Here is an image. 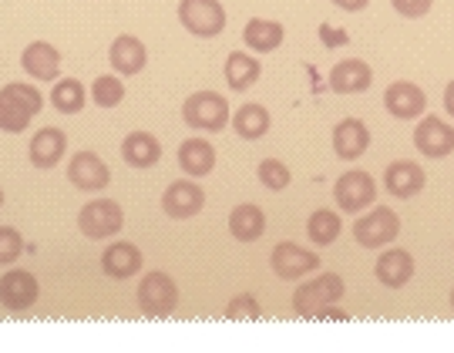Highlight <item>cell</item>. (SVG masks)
I'll list each match as a JSON object with an SVG mask.
<instances>
[{"label": "cell", "mask_w": 454, "mask_h": 353, "mask_svg": "<svg viewBox=\"0 0 454 353\" xmlns=\"http://www.w3.org/2000/svg\"><path fill=\"white\" fill-rule=\"evenodd\" d=\"M41 108H44V98L34 84H24V81L4 84L0 88V131L20 135Z\"/></svg>", "instance_id": "6da1fadb"}, {"label": "cell", "mask_w": 454, "mask_h": 353, "mask_svg": "<svg viewBox=\"0 0 454 353\" xmlns=\"http://www.w3.org/2000/svg\"><path fill=\"white\" fill-rule=\"evenodd\" d=\"M343 279L337 273H324L309 283H300L293 293V310L296 317H320L326 306H333L343 296Z\"/></svg>", "instance_id": "7a4b0ae2"}, {"label": "cell", "mask_w": 454, "mask_h": 353, "mask_svg": "<svg viewBox=\"0 0 454 353\" xmlns=\"http://www.w3.org/2000/svg\"><path fill=\"white\" fill-rule=\"evenodd\" d=\"M182 118L192 131H223L229 125V101L215 91H195L185 98Z\"/></svg>", "instance_id": "3957f363"}, {"label": "cell", "mask_w": 454, "mask_h": 353, "mask_svg": "<svg viewBox=\"0 0 454 353\" xmlns=\"http://www.w3.org/2000/svg\"><path fill=\"white\" fill-rule=\"evenodd\" d=\"M179 306V286L162 270H152L138 283V310L145 317H172Z\"/></svg>", "instance_id": "277c9868"}, {"label": "cell", "mask_w": 454, "mask_h": 353, "mask_svg": "<svg viewBox=\"0 0 454 353\" xmlns=\"http://www.w3.org/2000/svg\"><path fill=\"white\" fill-rule=\"evenodd\" d=\"M179 24L192 37L212 41L226 31V11L219 0H179Z\"/></svg>", "instance_id": "5b68a950"}, {"label": "cell", "mask_w": 454, "mask_h": 353, "mask_svg": "<svg viewBox=\"0 0 454 353\" xmlns=\"http://www.w3.org/2000/svg\"><path fill=\"white\" fill-rule=\"evenodd\" d=\"M401 236V219L390 206H373L367 216H360L354 223V239L364 249H384Z\"/></svg>", "instance_id": "8992f818"}, {"label": "cell", "mask_w": 454, "mask_h": 353, "mask_svg": "<svg viewBox=\"0 0 454 353\" xmlns=\"http://www.w3.org/2000/svg\"><path fill=\"white\" fill-rule=\"evenodd\" d=\"M121 225H125V212L114 199H95L78 212V229L88 239H112Z\"/></svg>", "instance_id": "52a82bcc"}, {"label": "cell", "mask_w": 454, "mask_h": 353, "mask_svg": "<svg viewBox=\"0 0 454 353\" xmlns=\"http://www.w3.org/2000/svg\"><path fill=\"white\" fill-rule=\"evenodd\" d=\"M333 199H337V206L340 212H350V216H357V212L371 209L373 202H377V185H373V178L367 172H347V176L337 178V185H333Z\"/></svg>", "instance_id": "ba28073f"}, {"label": "cell", "mask_w": 454, "mask_h": 353, "mask_svg": "<svg viewBox=\"0 0 454 353\" xmlns=\"http://www.w3.org/2000/svg\"><path fill=\"white\" fill-rule=\"evenodd\" d=\"M37 296H41V283L27 270H7L0 276V306L4 310L24 313V310H31L37 303Z\"/></svg>", "instance_id": "9c48e42d"}, {"label": "cell", "mask_w": 454, "mask_h": 353, "mask_svg": "<svg viewBox=\"0 0 454 353\" xmlns=\"http://www.w3.org/2000/svg\"><path fill=\"white\" fill-rule=\"evenodd\" d=\"M162 209L168 219H179V223L192 219V216L206 209V192H202V185L195 178H179L162 192Z\"/></svg>", "instance_id": "30bf717a"}, {"label": "cell", "mask_w": 454, "mask_h": 353, "mask_svg": "<svg viewBox=\"0 0 454 353\" xmlns=\"http://www.w3.org/2000/svg\"><path fill=\"white\" fill-rule=\"evenodd\" d=\"M270 266H273V273L279 279L293 283V279H303L307 273L320 270V256H313L300 242H279L273 253H270Z\"/></svg>", "instance_id": "8fae6325"}, {"label": "cell", "mask_w": 454, "mask_h": 353, "mask_svg": "<svg viewBox=\"0 0 454 353\" xmlns=\"http://www.w3.org/2000/svg\"><path fill=\"white\" fill-rule=\"evenodd\" d=\"M67 182L74 185V189H82V192H101V189H108V182H112V172H108V165L98 159L95 152H74L71 161H67Z\"/></svg>", "instance_id": "7c38bea8"}, {"label": "cell", "mask_w": 454, "mask_h": 353, "mask_svg": "<svg viewBox=\"0 0 454 353\" xmlns=\"http://www.w3.org/2000/svg\"><path fill=\"white\" fill-rule=\"evenodd\" d=\"M414 145H418V152L424 159H448L454 152V129L438 114H427V118L418 122Z\"/></svg>", "instance_id": "4fadbf2b"}, {"label": "cell", "mask_w": 454, "mask_h": 353, "mask_svg": "<svg viewBox=\"0 0 454 353\" xmlns=\"http://www.w3.org/2000/svg\"><path fill=\"white\" fill-rule=\"evenodd\" d=\"M145 259H142V249L135 242H112L105 253H101V273L108 279H131V276L142 273Z\"/></svg>", "instance_id": "5bb4252c"}, {"label": "cell", "mask_w": 454, "mask_h": 353, "mask_svg": "<svg viewBox=\"0 0 454 353\" xmlns=\"http://www.w3.org/2000/svg\"><path fill=\"white\" fill-rule=\"evenodd\" d=\"M108 65H112L114 75L131 78V75H138L148 65V48L135 34H118L112 41V48H108Z\"/></svg>", "instance_id": "9a60e30c"}, {"label": "cell", "mask_w": 454, "mask_h": 353, "mask_svg": "<svg viewBox=\"0 0 454 353\" xmlns=\"http://www.w3.org/2000/svg\"><path fill=\"white\" fill-rule=\"evenodd\" d=\"M384 108H387L394 118L411 122V118L424 114V108H427V95H424L418 84H411V81H394L387 91H384Z\"/></svg>", "instance_id": "2e32d148"}, {"label": "cell", "mask_w": 454, "mask_h": 353, "mask_svg": "<svg viewBox=\"0 0 454 353\" xmlns=\"http://www.w3.org/2000/svg\"><path fill=\"white\" fill-rule=\"evenodd\" d=\"M20 67L34 81H58V75H61V54L48 41H31L24 48V54H20Z\"/></svg>", "instance_id": "e0dca14e"}, {"label": "cell", "mask_w": 454, "mask_h": 353, "mask_svg": "<svg viewBox=\"0 0 454 353\" xmlns=\"http://www.w3.org/2000/svg\"><path fill=\"white\" fill-rule=\"evenodd\" d=\"M67 152V135L61 129H41L27 145V155H31V165L41 169V172H51L58 161L65 159Z\"/></svg>", "instance_id": "ac0fdd59"}, {"label": "cell", "mask_w": 454, "mask_h": 353, "mask_svg": "<svg viewBox=\"0 0 454 353\" xmlns=\"http://www.w3.org/2000/svg\"><path fill=\"white\" fill-rule=\"evenodd\" d=\"M424 182H427L424 169L418 161H407V159L390 161L387 172H384V185H387V192L394 199H414L424 189Z\"/></svg>", "instance_id": "d6986e66"}, {"label": "cell", "mask_w": 454, "mask_h": 353, "mask_svg": "<svg viewBox=\"0 0 454 353\" xmlns=\"http://www.w3.org/2000/svg\"><path fill=\"white\" fill-rule=\"evenodd\" d=\"M367 148H371V131H367V125L360 118H343L340 125L333 129V152H337V159L354 161Z\"/></svg>", "instance_id": "ffe728a7"}, {"label": "cell", "mask_w": 454, "mask_h": 353, "mask_svg": "<svg viewBox=\"0 0 454 353\" xmlns=\"http://www.w3.org/2000/svg\"><path fill=\"white\" fill-rule=\"evenodd\" d=\"M373 84V67L367 61H357V58H350V61H340V65L330 71V88L337 91V95H360V91H367Z\"/></svg>", "instance_id": "44dd1931"}, {"label": "cell", "mask_w": 454, "mask_h": 353, "mask_svg": "<svg viewBox=\"0 0 454 353\" xmlns=\"http://www.w3.org/2000/svg\"><path fill=\"white\" fill-rule=\"evenodd\" d=\"M377 279L387 289H401L411 283L414 276V256L407 249H387L384 256H377V266H373Z\"/></svg>", "instance_id": "7402d4cb"}, {"label": "cell", "mask_w": 454, "mask_h": 353, "mask_svg": "<svg viewBox=\"0 0 454 353\" xmlns=\"http://www.w3.org/2000/svg\"><path fill=\"white\" fill-rule=\"evenodd\" d=\"M121 159L129 169H152V165H159L162 159V145L155 135H148V131H131L125 135V142H121Z\"/></svg>", "instance_id": "603a6c76"}, {"label": "cell", "mask_w": 454, "mask_h": 353, "mask_svg": "<svg viewBox=\"0 0 454 353\" xmlns=\"http://www.w3.org/2000/svg\"><path fill=\"white\" fill-rule=\"evenodd\" d=\"M266 232V216L260 206L253 202H239L236 209L229 212V236L236 242H256Z\"/></svg>", "instance_id": "cb8c5ba5"}, {"label": "cell", "mask_w": 454, "mask_h": 353, "mask_svg": "<svg viewBox=\"0 0 454 353\" xmlns=\"http://www.w3.org/2000/svg\"><path fill=\"white\" fill-rule=\"evenodd\" d=\"M179 169L189 178H206L215 169V148L206 138H185L179 145Z\"/></svg>", "instance_id": "d4e9b609"}, {"label": "cell", "mask_w": 454, "mask_h": 353, "mask_svg": "<svg viewBox=\"0 0 454 353\" xmlns=\"http://www.w3.org/2000/svg\"><path fill=\"white\" fill-rule=\"evenodd\" d=\"M283 24L279 20H266V17H253L249 24L243 27V41L249 51H256V54H273L279 44H283Z\"/></svg>", "instance_id": "484cf974"}, {"label": "cell", "mask_w": 454, "mask_h": 353, "mask_svg": "<svg viewBox=\"0 0 454 353\" xmlns=\"http://www.w3.org/2000/svg\"><path fill=\"white\" fill-rule=\"evenodd\" d=\"M226 84L232 91H249L262 75V65L253 58V54H246V51H232L226 58Z\"/></svg>", "instance_id": "4316f807"}, {"label": "cell", "mask_w": 454, "mask_h": 353, "mask_svg": "<svg viewBox=\"0 0 454 353\" xmlns=\"http://www.w3.org/2000/svg\"><path fill=\"white\" fill-rule=\"evenodd\" d=\"M232 131L243 142H260L262 135L270 131V112L262 105H243L239 112L232 114Z\"/></svg>", "instance_id": "83f0119b"}, {"label": "cell", "mask_w": 454, "mask_h": 353, "mask_svg": "<svg viewBox=\"0 0 454 353\" xmlns=\"http://www.w3.org/2000/svg\"><path fill=\"white\" fill-rule=\"evenodd\" d=\"M51 105L61 114H78L88 105V88L78 78H58L51 91Z\"/></svg>", "instance_id": "f1b7e54d"}, {"label": "cell", "mask_w": 454, "mask_h": 353, "mask_svg": "<svg viewBox=\"0 0 454 353\" xmlns=\"http://www.w3.org/2000/svg\"><path fill=\"white\" fill-rule=\"evenodd\" d=\"M340 229H343V223L333 209H317L307 219V236L313 246H333L337 236H340Z\"/></svg>", "instance_id": "f546056e"}, {"label": "cell", "mask_w": 454, "mask_h": 353, "mask_svg": "<svg viewBox=\"0 0 454 353\" xmlns=\"http://www.w3.org/2000/svg\"><path fill=\"white\" fill-rule=\"evenodd\" d=\"M98 108H118L125 101V84H121V75H98L95 84H91V95Z\"/></svg>", "instance_id": "4dcf8cb0"}, {"label": "cell", "mask_w": 454, "mask_h": 353, "mask_svg": "<svg viewBox=\"0 0 454 353\" xmlns=\"http://www.w3.org/2000/svg\"><path fill=\"white\" fill-rule=\"evenodd\" d=\"M256 176H260L262 189H270V192H283L286 185H290V169L283 165L279 159H262L260 169H256Z\"/></svg>", "instance_id": "1f68e13d"}, {"label": "cell", "mask_w": 454, "mask_h": 353, "mask_svg": "<svg viewBox=\"0 0 454 353\" xmlns=\"http://www.w3.org/2000/svg\"><path fill=\"white\" fill-rule=\"evenodd\" d=\"M24 253V239L14 225H0V266H11Z\"/></svg>", "instance_id": "d6a6232c"}, {"label": "cell", "mask_w": 454, "mask_h": 353, "mask_svg": "<svg viewBox=\"0 0 454 353\" xmlns=\"http://www.w3.org/2000/svg\"><path fill=\"white\" fill-rule=\"evenodd\" d=\"M226 317L229 320H256V317H260V300H256L253 293H243V296L229 300Z\"/></svg>", "instance_id": "836d02e7"}, {"label": "cell", "mask_w": 454, "mask_h": 353, "mask_svg": "<svg viewBox=\"0 0 454 353\" xmlns=\"http://www.w3.org/2000/svg\"><path fill=\"white\" fill-rule=\"evenodd\" d=\"M390 4H394V11L401 17H424L431 11L434 0H390Z\"/></svg>", "instance_id": "e575fe53"}, {"label": "cell", "mask_w": 454, "mask_h": 353, "mask_svg": "<svg viewBox=\"0 0 454 353\" xmlns=\"http://www.w3.org/2000/svg\"><path fill=\"white\" fill-rule=\"evenodd\" d=\"M330 4H337V7L347 11V14H357V11H364L371 0H330Z\"/></svg>", "instance_id": "d590c367"}, {"label": "cell", "mask_w": 454, "mask_h": 353, "mask_svg": "<svg viewBox=\"0 0 454 353\" xmlns=\"http://www.w3.org/2000/svg\"><path fill=\"white\" fill-rule=\"evenodd\" d=\"M444 112L454 118V81L448 84V88H444Z\"/></svg>", "instance_id": "8d00e7d4"}, {"label": "cell", "mask_w": 454, "mask_h": 353, "mask_svg": "<svg viewBox=\"0 0 454 353\" xmlns=\"http://www.w3.org/2000/svg\"><path fill=\"white\" fill-rule=\"evenodd\" d=\"M451 310H454V289H451Z\"/></svg>", "instance_id": "74e56055"}, {"label": "cell", "mask_w": 454, "mask_h": 353, "mask_svg": "<svg viewBox=\"0 0 454 353\" xmlns=\"http://www.w3.org/2000/svg\"><path fill=\"white\" fill-rule=\"evenodd\" d=\"M0 206H4V192H0Z\"/></svg>", "instance_id": "f35d334b"}]
</instances>
